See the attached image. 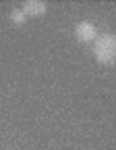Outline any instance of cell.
<instances>
[{
  "label": "cell",
  "instance_id": "obj_3",
  "mask_svg": "<svg viewBox=\"0 0 116 150\" xmlns=\"http://www.w3.org/2000/svg\"><path fill=\"white\" fill-rule=\"evenodd\" d=\"M21 11L25 17H42V15H46L48 4L44 0H27V2H23Z\"/></svg>",
  "mask_w": 116,
  "mask_h": 150
},
{
  "label": "cell",
  "instance_id": "obj_1",
  "mask_svg": "<svg viewBox=\"0 0 116 150\" xmlns=\"http://www.w3.org/2000/svg\"><path fill=\"white\" fill-rule=\"evenodd\" d=\"M93 54L102 65H114L116 59V38L112 33H102L93 42Z\"/></svg>",
  "mask_w": 116,
  "mask_h": 150
},
{
  "label": "cell",
  "instance_id": "obj_4",
  "mask_svg": "<svg viewBox=\"0 0 116 150\" xmlns=\"http://www.w3.org/2000/svg\"><path fill=\"white\" fill-rule=\"evenodd\" d=\"M8 17H10V21H13L15 25H23V23H25V19H27V17L23 15V11H21V8H13Z\"/></svg>",
  "mask_w": 116,
  "mask_h": 150
},
{
  "label": "cell",
  "instance_id": "obj_2",
  "mask_svg": "<svg viewBox=\"0 0 116 150\" xmlns=\"http://www.w3.org/2000/svg\"><path fill=\"white\" fill-rule=\"evenodd\" d=\"M75 35H77L79 42H93L95 38H98V29H95V25L89 23V21H81L75 27Z\"/></svg>",
  "mask_w": 116,
  "mask_h": 150
}]
</instances>
